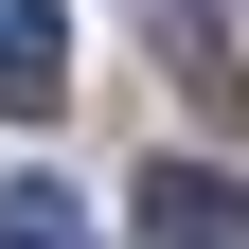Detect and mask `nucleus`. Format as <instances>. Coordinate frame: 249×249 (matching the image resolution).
Listing matches in <instances>:
<instances>
[{"instance_id": "f257e3e1", "label": "nucleus", "mask_w": 249, "mask_h": 249, "mask_svg": "<svg viewBox=\"0 0 249 249\" xmlns=\"http://www.w3.org/2000/svg\"><path fill=\"white\" fill-rule=\"evenodd\" d=\"M53 107H71V18L0 0V124H53Z\"/></svg>"}, {"instance_id": "f03ea898", "label": "nucleus", "mask_w": 249, "mask_h": 249, "mask_svg": "<svg viewBox=\"0 0 249 249\" xmlns=\"http://www.w3.org/2000/svg\"><path fill=\"white\" fill-rule=\"evenodd\" d=\"M142 249H249V196L213 160H160V178H142Z\"/></svg>"}, {"instance_id": "7ed1b4c3", "label": "nucleus", "mask_w": 249, "mask_h": 249, "mask_svg": "<svg viewBox=\"0 0 249 249\" xmlns=\"http://www.w3.org/2000/svg\"><path fill=\"white\" fill-rule=\"evenodd\" d=\"M0 249H89V213L53 196V178H0Z\"/></svg>"}]
</instances>
